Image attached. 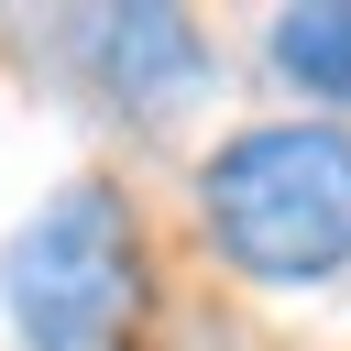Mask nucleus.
<instances>
[{
	"label": "nucleus",
	"instance_id": "nucleus-1",
	"mask_svg": "<svg viewBox=\"0 0 351 351\" xmlns=\"http://www.w3.org/2000/svg\"><path fill=\"white\" fill-rule=\"evenodd\" d=\"M197 219L219 263L252 285H318L351 263V132L340 121H263L197 165Z\"/></svg>",
	"mask_w": 351,
	"mask_h": 351
},
{
	"label": "nucleus",
	"instance_id": "nucleus-2",
	"mask_svg": "<svg viewBox=\"0 0 351 351\" xmlns=\"http://www.w3.org/2000/svg\"><path fill=\"white\" fill-rule=\"evenodd\" d=\"M11 351H132L143 340V219L121 186L77 176L0 241Z\"/></svg>",
	"mask_w": 351,
	"mask_h": 351
},
{
	"label": "nucleus",
	"instance_id": "nucleus-4",
	"mask_svg": "<svg viewBox=\"0 0 351 351\" xmlns=\"http://www.w3.org/2000/svg\"><path fill=\"white\" fill-rule=\"evenodd\" d=\"M274 66L307 99H340L351 110V11H274Z\"/></svg>",
	"mask_w": 351,
	"mask_h": 351
},
{
	"label": "nucleus",
	"instance_id": "nucleus-3",
	"mask_svg": "<svg viewBox=\"0 0 351 351\" xmlns=\"http://www.w3.org/2000/svg\"><path fill=\"white\" fill-rule=\"evenodd\" d=\"M88 55H110L99 77H110V99H132V110H176L186 88H197V33L176 22V11H77L66 22Z\"/></svg>",
	"mask_w": 351,
	"mask_h": 351
}]
</instances>
